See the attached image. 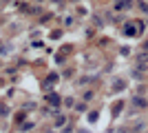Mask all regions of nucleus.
<instances>
[{"label": "nucleus", "mask_w": 148, "mask_h": 133, "mask_svg": "<svg viewBox=\"0 0 148 133\" xmlns=\"http://www.w3.org/2000/svg\"><path fill=\"white\" fill-rule=\"evenodd\" d=\"M130 5H133L130 0H117V2H115V9H117V11H124V9H128Z\"/></svg>", "instance_id": "1"}, {"label": "nucleus", "mask_w": 148, "mask_h": 133, "mask_svg": "<svg viewBox=\"0 0 148 133\" xmlns=\"http://www.w3.org/2000/svg\"><path fill=\"white\" fill-rule=\"evenodd\" d=\"M126 33H128V36H133V33H137V29L133 25H126Z\"/></svg>", "instance_id": "2"}, {"label": "nucleus", "mask_w": 148, "mask_h": 133, "mask_svg": "<svg viewBox=\"0 0 148 133\" xmlns=\"http://www.w3.org/2000/svg\"><path fill=\"white\" fill-rule=\"evenodd\" d=\"M137 104V107H146V100H142V98H135V100H133Z\"/></svg>", "instance_id": "3"}]
</instances>
